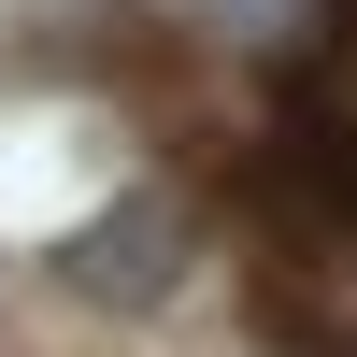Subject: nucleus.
Returning a JSON list of instances; mask_svg holds the SVG:
<instances>
[{
	"label": "nucleus",
	"instance_id": "1",
	"mask_svg": "<svg viewBox=\"0 0 357 357\" xmlns=\"http://www.w3.org/2000/svg\"><path fill=\"white\" fill-rule=\"evenodd\" d=\"M172 243H186L172 200H129V215H100V229L72 243V272L100 286V301H158V286H172Z\"/></svg>",
	"mask_w": 357,
	"mask_h": 357
}]
</instances>
